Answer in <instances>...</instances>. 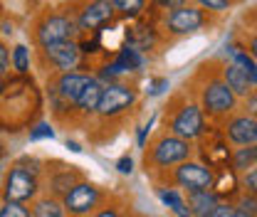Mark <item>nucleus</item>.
Listing matches in <instances>:
<instances>
[{
    "label": "nucleus",
    "instance_id": "f257e3e1",
    "mask_svg": "<svg viewBox=\"0 0 257 217\" xmlns=\"http://www.w3.org/2000/svg\"><path fill=\"white\" fill-rule=\"evenodd\" d=\"M193 87H195L193 92L198 96V104L208 119L227 121L235 114L240 99L223 79V62L213 60V62L200 64L193 77Z\"/></svg>",
    "mask_w": 257,
    "mask_h": 217
},
{
    "label": "nucleus",
    "instance_id": "f03ea898",
    "mask_svg": "<svg viewBox=\"0 0 257 217\" xmlns=\"http://www.w3.org/2000/svg\"><path fill=\"white\" fill-rule=\"evenodd\" d=\"M166 128L178 136V138H186V141H195L200 138L208 124H205V114L200 109L198 101H193L186 92H178L166 106Z\"/></svg>",
    "mask_w": 257,
    "mask_h": 217
},
{
    "label": "nucleus",
    "instance_id": "7ed1b4c3",
    "mask_svg": "<svg viewBox=\"0 0 257 217\" xmlns=\"http://www.w3.org/2000/svg\"><path fill=\"white\" fill-rule=\"evenodd\" d=\"M210 15L213 13L203 10L200 5L188 3V5H183L178 10H171V13L161 15L159 25L163 30V35H168V37H188V35H195V32L210 28L213 25Z\"/></svg>",
    "mask_w": 257,
    "mask_h": 217
},
{
    "label": "nucleus",
    "instance_id": "20e7f679",
    "mask_svg": "<svg viewBox=\"0 0 257 217\" xmlns=\"http://www.w3.org/2000/svg\"><path fill=\"white\" fill-rule=\"evenodd\" d=\"M149 148H151V151L146 153V168L154 165V168H161V170H163V168H176V165L191 160V155H193L191 141L178 138V136H173L171 131L156 136V141H154Z\"/></svg>",
    "mask_w": 257,
    "mask_h": 217
},
{
    "label": "nucleus",
    "instance_id": "39448f33",
    "mask_svg": "<svg viewBox=\"0 0 257 217\" xmlns=\"http://www.w3.org/2000/svg\"><path fill=\"white\" fill-rule=\"evenodd\" d=\"M79 30L77 18L74 15H64V13H45L37 25H35V42L37 47H47L55 42H64V40H74Z\"/></svg>",
    "mask_w": 257,
    "mask_h": 217
},
{
    "label": "nucleus",
    "instance_id": "423d86ee",
    "mask_svg": "<svg viewBox=\"0 0 257 217\" xmlns=\"http://www.w3.org/2000/svg\"><path fill=\"white\" fill-rule=\"evenodd\" d=\"M136 99H139L136 87H128V84H121V82L104 84V94H101L96 114L101 119H116V116L126 114L128 109L136 104Z\"/></svg>",
    "mask_w": 257,
    "mask_h": 217
},
{
    "label": "nucleus",
    "instance_id": "0eeeda50",
    "mask_svg": "<svg viewBox=\"0 0 257 217\" xmlns=\"http://www.w3.org/2000/svg\"><path fill=\"white\" fill-rule=\"evenodd\" d=\"M173 183L178 187H183L186 192H195V190H213L215 183V170L195 163V160H186L181 165L173 168Z\"/></svg>",
    "mask_w": 257,
    "mask_h": 217
},
{
    "label": "nucleus",
    "instance_id": "6e6552de",
    "mask_svg": "<svg viewBox=\"0 0 257 217\" xmlns=\"http://www.w3.org/2000/svg\"><path fill=\"white\" fill-rule=\"evenodd\" d=\"M74 18L82 32H99L116 18V10L111 0H87L84 5L77 8Z\"/></svg>",
    "mask_w": 257,
    "mask_h": 217
},
{
    "label": "nucleus",
    "instance_id": "1a4fd4ad",
    "mask_svg": "<svg viewBox=\"0 0 257 217\" xmlns=\"http://www.w3.org/2000/svg\"><path fill=\"white\" fill-rule=\"evenodd\" d=\"M200 155L208 163V168H213V170H223V168L232 165V151L227 148V138L223 131L208 128L200 136Z\"/></svg>",
    "mask_w": 257,
    "mask_h": 217
},
{
    "label": "nucleus",
    "instance_id": "9d476101",
    "mask_svg": "<svg viewBox=\"0 0 257 217\" xmlns=\"http://www.w3.org/2000/svg\"><path fill=\"white\" fill-rule=\"evenodd\" d=\"M40 55H42L45 62L50 64L52 69H57L60 74L77 69L79 62H82V47L74 40H64V42H55V45L40 47Z\"/></svg>",
    "mask_w": 257,
    "mask_h": 217
},
{
    "label": "nucleus",
    "instance_id": "9b49d317",
    "mask_svg": "<svg viewBox=\"0 0 257 217\" xmlns=\"http://www.w3.org/2000/svg\"><path fill=\"white\" fill-rule=\"evenodd\" d=\"M37 192V178L32 175L30 170L25 168H13L8 175H5V185H3V197L8 202H25L35 197Z\"/></svg>",
    "mask_w": 257,
    "mask_h": 217
},
{
    "label": "nucleus",
    "instance_id": "f8f14e48",
    "mask_svg": "<svg viewBox=\"0 0 257 217\" xmlns=\"http://www.w3.org/2000/svg\"><path fill=\"white\" fill-rule=\"evenodd\" d=\"M99 187L92 185V183H77L72 190L64 192V210H69V215H89L99 205Z\"/></svg>",
    "mask_w": 257,
    "mask_h": 217
},
{
    "label": "nucleus",
    "instance_id": "ddd939ff",
    "mask_svg": "<svg viewBox=\"0 0 257 217\" xmlns=\"http://www.w3.org/2000/svg\"><path fill=\"white\" fill-rule=\"evenodd\" d=\"M225 138L232 143V146H252L257 143V119L250 114H232L223 126Z\"/></svg>",
    "mask_w": 257,
    "mask_h": 217
},
{
    "label": "nucleus",
    "instance_id": "4468645a",
    "mask_svg": "<svg viewBox=\"0 0 257 217\" xmlns=\"http://www.w3.org/2000/svg\"><path fill=\"white\" fill-rule=\"evenodd\" d=\"M161 25H156L154 20H144L139 18L131 28L126 30V45H131L139 52H151L156 50L161 42Z\"/></svg>",
    "mask_w": 257,
    "mask_h": 217
},
{
    "label": "nucleus",
    "instance_id": "2eb2a0df",
    "mask_svg": "<svg viewBox=\"0 0 257 217\" xmlns=\"http://www.w3.org/2000/svg\"><path fill=\"white\" fill-rule=\"evenodd\" d=\"M92 82V77L79 74V72H64L52 82V92L57 96V101H64L69 106H77L82 92L87 89V84Z\"/></svg>",
    "mask_w": 257,
    "mask_h": 217
},
{
    "label": "nucleus",
    "instance_id": "dca6fc26",
    "mask_svg": "<svg viewBox=\"0 0 257 217\" xmlns=\"http://www.w3.org/2000/svg\"><path fill=\"white\" fill-rule=\"evenodd\" d=\"M223 79L227 82V87L235 92L237 99H245V96H250V94L255 92V87H252V82H250V77L245 74V69H240L235 62H223Z\"/></svg>",
    "mask_w": 257,
    "mask_h": 217
},
{
    "label": "nucleus",
    "instance_id": "f3484780",
    "mask_svg": "<svg viewBox=\"0 0 257 217\" xmlns=\"http://www.w3.org/2000/svg\"><path fill=\"white\" fill-rule=\"evenodd\" d=\"M188 207H191L193 217H210L215 212L220 197L215 195V190H195V192H188Z\"/></svg>",
    "mask_w": 257,
    "mask_h": 217
},
{
    "label": "nucleus",
    "instance_id": "a211bd4d",
    "mask_svg": "<svg viewBox=\"0 0 257 217\" xmlns=\"http://www.w3.org/2000/svg\"><path fill=\"white\" fill-rule=\"evenodd\" d=\"M159 200L176 217H193L191 207H188V200L181 195V190H176V187H161L159 190Z\"/></svg>",
    "mask_w": 257,
    "mask_h": 217
},
{
    "label": "nucleus",
    "instance_id": "6ab92c4d",
    "mask_svg": "<svg viewBox=\"0 0 257 217\" xmlns=\"http://www.w3.org/2000/svg\"><path fill=\"white\" fill-rule=\"evenodd\" d=\"M101 94H104V84H101L99 79H92V82L87 84V89L82 92V96H79L77 109H79L82 114H96L99 101H101Z\"/></svg>",
    "mask_w": 257,
    "mask_h": 217
},
{
    "label": "nucleus",
    "instance_id": "aec40b11",
    "mask_svg": "<svg viewBox=\"0 0 257 217\" xmlns=\"http://www.w3.org/2000/svg\"><path fill=\"white\" fill-rule=\"evenodd\" d=\"M111 5H114V10H116L119 18H124V20H139V18H144L149 0H111Z\"/></svg>",
    "mask_w": 257,
    "mask_h": 217
},
{
    "label": "nucleus",
    "instance_id": "412c9836",
    "mask_svg": "<svg viewBox=\"0 0 257 217\" xmlns=\"http://www.w3.org/2000/svg\"><path fill=\"white\" fill-rule=\"evenodd\" d=\"M255 165H257V143H252V146H240V148L232 151V170L245 173V170H250Z\"/></svg>",
    "mask_w": 257,
    "mask_h": 217
},
{
    "label": "nucleus",
    "instance_id": "4be33fe9",
    "mask_svg": "<svg viewBox=\"0 0 257 217\" xmlns=\"http://www.w3.org/2000/svg\"><path fill=\"white\" fill-rule=\"evenodd\" d=\"M32 217H64V202H57L55 197H42L35 202Z\"/></svg>",
    "mask_w": 257,
    "mask_h": 217
},
{
    "label": "nucleus",
    "instance_id": "5701e85b",
    "mask_svg": "<svg viewBox=\"0 0 257 217\" xmlns=\"http://www.w3.org/2000/svg\"><path fill=\"white\" fill-rule=\"evenodd\" d=\"M191 0H149V8L156 13V15H166V13H171V10H178V8H183V5H188Z\"/></svg>",
    "mask_w": 257,
    "mask_h": 217
},
{
    "label": "nucleus",
    "instance_id": "b1692460",
    "mask_svg": "<svg viewBox=\"0 0 257 217\" xmlns=\"http://www.w3.org/2000/svg\"><path fill=\"white\" fill-rule=\"evenodd\" d=\"M195 5H200L203 10H208V13H213V15H220V13H227L237 0H193Z\"/></svg>",
    "mask_w": 257,
    "mask_h": 217
},
{
    "label": "nucleus",
    "instance_id": "393cba45",
    "mask_svg": "<svg viewBox=\"0 0 257 217\" xmlns=\"http://www.w3.org/2000/svg\"><path fill=\"white\" fill-rule=\"evenodd\" d=\"M235 207H237V215L240 217H257V195L245 192Z\"/></svg>",
    "mask_w": 257,
    "mask_h": 217
},
{
    "label": "nucleus",
    "instance_id": "a878e982",
    "mask_svg": "<svg viewBox=\"0 0 257 217\" xmlns=\"http://www.w3.org/2000/svg\"><path fill=\"white\" fill-rule=\"evenodd\" d=\"M13 67L20 74H28V69H30V55H28V47L25 45H18L13 50Z\"/></svg>",
    "mask_w": 257,
    "mask_h": 217
},
{
    "label": "nucleus",
    "instance_id": "bb28decb",
    "mask_svg": "<svg viewBox=\"0 0 257 217\" xmlns=\"http://www.w3.org/2000/svg\"><path fill=\"white\" fill-rule=\"evenodd\" d=\"M0 217H32L30 210L23 205V202H3V207H0Z\"/></svg>",
    "mask_w": 257,
    "mask_h": 217
},
{
    "label": "nucleus",
    "instance_id": "cd10ccee",
    "mask_svg": "<svg viewBox=\"0 0 257 217\" xmlns=\"http://www.w3.org/2000/svg\"><path fill=\"white\" fill-rule=\"evenodd\" d=\"M168 89V79L166 77H154V79H149V96H161V94Z\"/></svg>",
    "mask_w": 257,
    "mask_h": 217
},
{
    "label": "nucleus",
    "instance_id": "c85d7f7f",
    "mask_svg": "<svg viewBox=\"0 0 257 217\" xmlns=\"http://www.w3.org/2000/svg\"><path fill=\"white\" fill-rule=\"evenodd\" d=\"M242 187H245L250 195H257V165L250 168V170H245V175H242Z\"/></svg>",
    "mask_w": 257,
    "mask_h": 217
},
{
    "label": "nucleus",
    "instance_id": "c756f323",
    "mask_svg": "<svg viewBox=\"0 0 257 217\" xmlns=\"http://www.w3.org/2000/svg\"><path fill=\"white\" fill-rule=\"evenodd\" d=\"M210 217H240V215H237V207H235L232 202H218L215 212Z\"/></svg>",
    "mask_w": 257,
    "mask_h": 217
},
{
    "label": "nucleus",
    "instance_id": "7c9ffc66",
    "mask_svg": "<svg viewBox=\"0 0 257 217\" xmlns=\"http://www.w3.org/2000/svg\"><path fill=\"white\" fill-rule=\"evenodd\" d=\"M154 121H156V116H151L146 124L139 128V136H136V143H139V148H146V138H149V133H151V128H154Z\"/></svg>",
    "mask_w": 257,
    "mask_h": 217
},
{
    "label": "nucleus",
    "instance_id": "2f4dec72",
    "mask_svg": "<svg viewBox=\"0 0 257 217\" xmlns=\"http://www.w3.org/2000/svg\"><path fill=\"white\" fill-rule=\"evenodd\" d=\"M55 136V131H52V126L50 124H40V126H35L30 131V138L32 141H37V138H52Z\"/></svg>",
    "mask_w": 257,
    "mask_h": 217
},
{
    "label": "nucleus",
    "instance_id": "473e14b6",
    "mask_svg": "<svg viewBox=\"0 0 257 217\" xmlns=\"http://www.w3.org/2000/svg\"><path fill=\"white\" fill-rule=\"evenodd\" d=\"M242 111L257 119V89L250 94V96H245V99H242Z\"/></svg>",
    "mask_w": 257,
    "mask_h": 217
},
{
    "label": "nucleus",
    "instance_id": "72a5a7b5",
    "mask_svg": "<svg viewBox=\"0 0 257 217\" xmlns=\"http://www.w3.org/2000/svg\"><path fill=\"white\" fill-rule=\"evenodd\" d=\"M240 42L245 45V50H247V52H250V55H252V57L257 60V32H250V35H245V37H242Z\"/></svg>",
    "mask_w": 257,
    "mask_h": 217
},
{
    "label": "nucleus",
    "instance_id": "f704fd0d",
    "mask_svg": "<svg viewBox=\"0 0 257 217\" xmlns=\"http://www.w3.org/2000/svg\"><path fill=\"white\" fill-rule=\"evenodd\" d=\"M116 170H119L121 175H131V170H134V160H131V155H121V158L116 160Z\"/></svg>",
    "mask_w": 257,
    "mask_h": 217
},
{
    "label": "nucleus",
    "instance_id": "c9c22d12",
    "mask_svg": "<svg viewBox=\"0 0 257 217\" xmlns=\"http://www.w3.org/2000/svg\"><path fill=\"white\" fill-rule=\"evenodd\" d=\"M8 67H10V55H8V47L0 42V77L8 72Z\"/></svg>",
    "mask_w": 257,
    "mask_h": 217
},
{
    "label": "nucleus",
    "instance_id": "e433bc0d",
    "mask_svg": "<svg viewBox=\"0 0 257 217\" xmlns=\"http://www.w3.org/2000/svg\"><path fill=\"white\" fill-rule=\"evenodd\" d=\"M242 20L247 23V28H250V30L257 32V8H255V10H247V13L242 15Z\"/></svg>",
    "mask_w": 257,
    "mask_h": 217
},
{
    "label": "nucleus",
    "instance_id": "4c0bfd02",
    "mask_svg": "<svg viewBox=\"0 0 257 217\" xmlns=\"http://www.w3.org/2000/svg\"><path fill=\"white\" fill-rule=\"evenodd\" d=\"M96 217H121V215H119L114 207H106V210H101V212H99Z\"/></svg>",
    "mask_w": 257,
    "mask_h": 217
},
{
    "label": "nucleus",
    "instance_id": "58836bf2",
    "mask_svg": "<svg viewBox=\"0 0 257 217\" xmlns=\"http://www.w3.org/2000/svg\"><path fill=\"white\" fill-rule=\"evenodd\" d=\"M67 148H69V151H74V153H79V151H82L77 141H67Z\"/></svg>",
    "mask_w": 257,
    "mask_h": 217
},
{
    "label": "nucleus",
    "instance_id": "ea45409f",
    "mask_svg": "<svg viewBox=\"0 0 257 217\" xmlns=\"http://www.w3.org/2000/svg\"><path fill=\"white\" fill-rule=\"evenodd\" d=\"M0 92H3V87H0Z\"/></svg>",
    "mask_w": 257,
    "mask_h": 217
}]
</instances>
